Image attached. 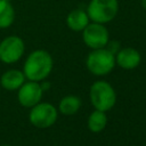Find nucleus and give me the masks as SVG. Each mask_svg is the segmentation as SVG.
Masks as SVG:
<instances>
[{
  "label": "nucleus",
  "instance_id": "f257e3e1",
  "mask_svg": "<svg viewBox=\"0 0 146 146\" xmlns=\"http://www.w3.org/2000/svg\"><path fill=\"white\" fill-rule=\"evenodd\" d=\"M52 67L54 60L51 55L47 50L36 49L26 57L23 65V73L26 80L41 82L50 75Z\"/></svg>",
  "mask_w": 146,
  "mask_h": 146
},
{
  "label": "nucleus",
  "instance_id": "f03ea898",
  "mask_svg": "<svg viewBox=\"0 0 146 146\" xmlns=\"http://www.w3.org/2000/svg\"><path fill=\"white\" fill-rule=\"evenodd\" d=\"M89 98L95 110L107 112L112 110L116 103V92L111 83L99 80L90 86Z\"/></svg>",
  "mask_w": 146,
  "mask_h": 146
},
{
  "label": "nucleus",
  "instance_id": "7ed1b4c3",
  "mask_svg": "<svg viewBox=\"0 0 146 146\" xmlns=\"http://www.w3.org/2000/svg\"><path fill=\"white\" fill-rule=\"evenodd\" d=\"M115 65V55L105 47L92 49L86 58L88 71L96 76H104L111 73Z\"/></svg>",
  "mask_w": 146,
  "mask_h": 146
},
{
  "label": "nucleus",
  "instance_id": "20e7f679",
  "mask_svg": "<svg viewBox=\"0 0 146 146\" xmlns=\"http://www.w3.org/2000/svg\"><path fill=\"white\" fill-rule=\"evenodd\" d=\"M117 11V0H91L87 7V14L90 21L100 24H106L113 21Z\"/></svg>",
  "mask_w": 146,
  "mask_h": 146
},
{
  "label": "nucleus",
  "instance_id": "39448f33",
  "mask_svg": "<svg viewBox=\"0 0 146 146\" xmlns=\"http://www.w3.org/2000/svg\"><path fill=\"white\" fill-rule=\"evenodd\" d=\"M58 117V110L50 103L40 102L31 107L29 113V120L32 125L39 129L50 128Z\"/></svg>",
  "mask_w": 146,
  "mask_h": 146
},
{
  "label": "nucleus",
  "instance_id": "423d86ee",
  "mask_svg": "<svg viewBox=\"0 0 146 146\" xmlns=\"http://www.w3.org/2000/svg\"><path fill=\"white\" fill-rule=\"evenodd\" d=\"M82 40L90 49H99L106 47L110 34L105 24L91 22L82 30Z\"/></svg>",
  "mask_w": 146,
  "mask_h": 146
},
{
  "label": "nucleus",
  "instance_id": "0eeeda50",
  "mask_svg": "<svg viewBox=\"0 0 146 146\" xmlns=\"http://www.w3.org/2000/svg\"><path fill=\"white\" fill-rule=\"evenodd\" d=\"M25 51V44L22 38L9 35L0 42V60L5 64L18 62Z\"/></svg>",
  "mask_w": 146,
  "mask_h": 146
},
{
  "label": "nucleus",
  "instance_id": "6e6552de",
  "mask_svg": "<svg viewBox=\"0 0 146 146\" xmlns=\"http://www.w3.org/2000/svg\"><path fill=\"white\" fill-rule=\"evenodd\" d=\"M43 96V89L40 82L25 81L17 90V100L23 107L31 108L41 102Z\"/></svg>",
  "mask_w": 146,
  "mask_h": 146
},
{
  "label": "nucleus",
  "instance_id": "1a4fd4ad",
  "mask_svg": "<svg viewBox=\"0 0 146 146\" xmlns=\"http://www.w3.org/2000/svg\"><path fill=\"white\" fill-rule=\"evenodd\" d=\"M141 62L140 52L131 47L121 48L115 54V64L123 70H133L139 66Z\"/></svg>",
  "mask_w": 146,
  "mask_h": 146
},
{
  "label": "nucleus",
  "instance_id": "9d476101",
  "mask_svg": "<svg viewBox=\"0 0 146 146\" xmlns=\"http://www.w3.org/2000/svg\"><path fill=\"white\" fill-rule=\"evenodd\" d=\"M26 81V78L21 70L11 68L2 73L0 76V84L5 90L15 91L18 90L19 87Z\"/></svg>",
  "mask_w": 146,
  "mask_h": 146
},
{
  "label": "nucleus",
  "instance_id": "9b49d317",
  "mask_svg": "<svg viewBox=\"0 0 146 146\" xmlns=\"http://www.w3.org/2000/svg\"><path fill=\"white\" fill-rule=\"evenodd\" d=\"M90 23V18L87 14V10L81 8L72 10L66 17V25L70 30L74 32H82V30Z\"/></svg>",
  "mask_w": 146,
  "mask_h": 146
},
{
  "label": "nucleus",
  "instance_id": "f8f14e48",
  "mask_svg": "<svg viewBox=\"0 0 146 146\" xmlns=\"http://www.w3.org/2000/svg\"><path fill=\"white\" fill-rule=\"evenodd\" d=\"M81 98L75 95L64 96L58 104V112L63 115H74L81 108Z\"/></svg>",
  "mask_w": 146,
  "mask_h": 146
},
{
  "label": "nucleus",
  "instance_id": "ddd939ff",
  "mask_svg": "<svg viewBox=\"0 0 146 146\" xmlns=\"http://www.w3.org/2000/svg\"><path fill=\"white\" fill-rule=\"evenodd\" d=\"M87 124H88V128L91 132L98 133V132L103 131L107 124L106 112L99 111V110H94L88 116Z\"/></svg>",
  "mask_w": 146,
  "mask_h": 146
},
{
  "label": "nucleus",
  "instance_id": "4468645a",
  "mask_svg": "<svg viewBox=\"0 0 146 146\" xmlns=\"http://www.w3.org/2000/svg\"><path fill=\"white\" fill-rule=\"evenodd\" d=\"M15 19V9L10 1L0 0V29L9 27Z\"/></svg>",
  "mask_w": 146,
  "mask_h": 146
},
{
  "label": "nucleus",
  "instance_id": "2eb2a0df",
  "mask_svg": "<svg viewBox=\"0 0 146 146\" xmlns=\"http://www.w3.org/2000/svg\"><path fill=\"white\" fill-rule=\"evenodd\" d=\"M105 48H107L112 54H116L120 49H121V47H120V43L117 42V41H108L107 42V44H106V47Z\"/></svg>",
  "mask_w": 146,
  "mask_h": 146
},
{
  "label": "nucleus",
  "instance_id": "dca6fc26",
  "mask_svg": "<svg viewBox=\"0 0 146 146\" xmlns=\"http://www.w3.org/2000/svg\"><path fill=\"white\" fill-rule=\"evenodd\" d=\"M141 6H143V8L146 9V0H141Z\"/></svg>",
  "mask_w": 146,
  "mask_h": 146
},
{
  "label": "nucleus",
  "instance_id": "f3484780",
  "mask_svg": "<svg viewBox=\"0 0 146 146\" xmlns=\"http://www.w3.org/2000/svg\"><path fill=\"white\" fill-rule=\"evenodd\" d=\"M0 146H10V145H0Z\"/></svg>",
  "mask_w": 146,
  "mask_h": 146
},
{
  "label": "nucleus",
  "instance_id": "a211bd4d",
  "mask_svg": "<svg viewBox=\"0 0 146 146\" xmlns=\"http://www.w3.org/2000/svg\"><path fill=\"white\" fill-rule=\"evenodd\" d=\"M7 1H11V0H7Z\"/></svg>",
  "mask_w": 146,
  "mask_h": 146
}]
</instances>
